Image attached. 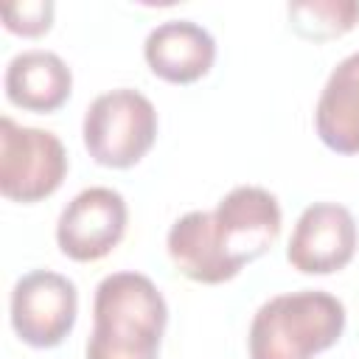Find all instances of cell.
I'll list each match as a JSON object with an SVG mask.
<instances>
[{"mask_svg": "<svg viewBox=\"0 0 359 359\" xmlns=\"http://www.w3.org/2000/svg\"><path fill=\"white\" fill-rule=\"evenodd\" d=\"M356 252V222L345 205L314 202L309 205L289 238L286 258L303 275H331Z\"/></svg>", "mask_w": 359, "mask_h": 359, "instance_id": "obj_8", "label": "cell"}, {"mask_svg": "<svg viewBox=\"0 0 359 359\" xmlns=\"http://www.w3.org/2000/svg\"><path fill=\"white\" fill-rule=\"evenodd\" d=\"M168 306L151 278L112 272L95 286L84 359H157Z\"/></svg>", "mask_w": 359, "mask_h": 359, "instance_id": "obj_2", "label": "cell"}, {"mask_svg": "<svg viewBox=\"0 0 359 359\" xmlns=\"http://www.w3.org/2000/svg\"><path fill=\"white\" fill-rule=\"evenodd\" d=\"M81 137L98 165L129 168L154 146L157 109L132 87L101 93L84 112Z\"/></svg>", "mask_w": 359, "mask_h": 359, "instance_id": "obj_4", "label": "cell"}, {"mask_svg": "<svg viewBox=\"0 0 359 359\" xmlns=\"http://www.w3.org/2000/svg\"><path fill=\"white\" fill-rule=\"evenodd\" d=\"M3 87L14 107L28 112H53L70 98L73 73L59 53L31 48L11 56L6 65Z\"/></svg>", "mask_w": 359, "mask_h": 359, "instance_id": "obj_10", "label": "cell"}, {"mask_svg": "<svg viewBox=\"0 0 359 359\" xmlns=\"http://www.w3.org/2000/svg\"><path fill=\"white\" fill-rule=\"evenodd\" d=\"M286 14L297 36L325 42L348 34L359 22V0H294L286 6Z\"/></svg>", "mask_w": 359, "mask_h": 359, "instance_id": "obj_12", "label": "cell"}, {"mask_svg": "<svg viewBox=\"0 0 359 359\" xmlns=\"http://www.w3.org/2000/svg\"><path fill=\"white\" fill-rule=\"evenodd\" d=\"M126 199L107 185L79 191L56 222V244L73 261H98L109 255L126 233Z\"/></svg>", "mask_w": 359, "mask_h": 359, "instance_id": "obj_7", "label": "cell"}, {"mask_svg": "<svg viewBox=\"0 0 359 359\" xmlns=\"http://www.w3.org/2000/svg\"><path fill=\"white\" fill-rule=\"evenodd\" d=\"M3 25L17 36H42L53 25V3L50 0H22L6 3L0 8Z\"/></svg>", "mask_w": 359, "mask_h": 359, "instance_id": "obj_13", "label": "cell"}, {"mask_svg": "<svg viewBox=\"0 0 359 359\" xmlns=\"http://www.w3.org/2000/svg\"><path fill=\"white\" fill-rule=\"evenodd\" d=\"M79 292L76 283L50 269L22 275L8 300L14 334L31 348H56L76 325Z\"/></svg>", "mask_w": 359, "mask_h": 359, "instance_id": "obj_6", "label": "cell"}, {"mask_svg": "<svg viewBox=\"0 0 359 359\" xmlns=\"http://www.w3.org/2000/svg\"><path fill=\"white\" fill-rule=\"evenodd\" d=\"M345 331V306L323 289L269 297L250 323V359H311Z\"/></svg>", "mask_w": 359, "mask_h": 359, "instance_id": "obj_3", "label": "cell"}, {"mask_svg": "<svg viewBox=\"0 0 359 359\" xmlns=\"http://www.w3.org/2000/svg\"><path fill=\"white\" fill-rule=\"evenodd\" d=\"M143 56L157 79L171 84H191L213 67L216 39L194 20H165L149 31Z\"/></svg>", "mask_w": 359, "mask_h": 359, "instance_id": "obj_9", "label": "cell"}, {"mask_svg": "<svg viewBox=\"0 0 359 359\" xmlns=\"http://www.w3.org/2000/svg\"><path fill=\"white\" fill-rule=\"evenodd\" d=\"M67 174L62 140L36 126L0 118V194L11 202H39L50 196Z\"/></svg>", "mask_w": 359, "mask_h": 359, "instance_id": "obj_5", "label": "cell"}, {"mask_svg": "<svg viewBox=\"0 0 359 359\" xmlns=\"http://www.w3.org/2000/svg\"><path fill=\"white\" fill-rule=\"evenodd\" d=\"M320 140L337 154H359V50L328 73L314 107Z\"/></svg>", "mask_w": 359, "mask_h": 359, "instance_id": "obj_11", "label": "cell"}, {"mask_svg": "<svg viewBox=\"0 0 359 359\" xmlns=\"http://www.w3.org/2000/svg\"><path fill=\"white\" fill-rule=\"evenodd\" d=\"M280 236L278 196L261 185L227 191L216 210L180 216L165 238L177 272L196 283H224L261 258Z\"/></svg>", "mask_w": 359, "mask_h": 359, "instance_id": "obj_1", "label": "cell"}]
</instances>
